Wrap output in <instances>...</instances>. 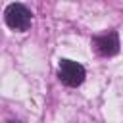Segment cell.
Here are the masks:
<instances>
[{
    "label": "cell",
    "mask_w": 123,
    "mask_h": 123,
    "mask_svg": "<svg viewBox=\"0 0 123 123\" xmlns=\"http://www.w3.org/2000/svg\"><path fill=\"white\" fill-rule=\"evenodd\" d=\"M4 21L10 29L23 33L31 27V10L19 2H13L4 10Z\"/></svg>",
    "instance_id": "1"
},
{
    "label": "cell",
    "mask_w": 123,
    "mask_h": 123,
    "mask_svg": "<svg viewBox=\"0 0 123 123\" xmlns=\"http://www.w3.org/2000/svg\"><path fill=\"white\" fill-rule=\"evenodd\" d=\"M58 77L60 81L65 85V86H81L85 77H86V71L81 63L73 62V60H62L60 62V67H58Z\"/></svg>",
    "instance_id": "2"
},
{
    "label": "cell",
    "mask_w": 123,
    "mask_h": 123,
    "mask_svg": "<svg viewBox=\"0 0 123 123\" xmlns=\"http://www.w3.org/2000/svg\"><path fill=\"white\" fill-rule=\"evenodd\" d=\"M92 46L96 48V52L104 58H110V56H115L119 52V37L115 31H110V33H104V35H98L92 38Z\"/></svg>",
    "instance_id": "3"
}]
</instances>
